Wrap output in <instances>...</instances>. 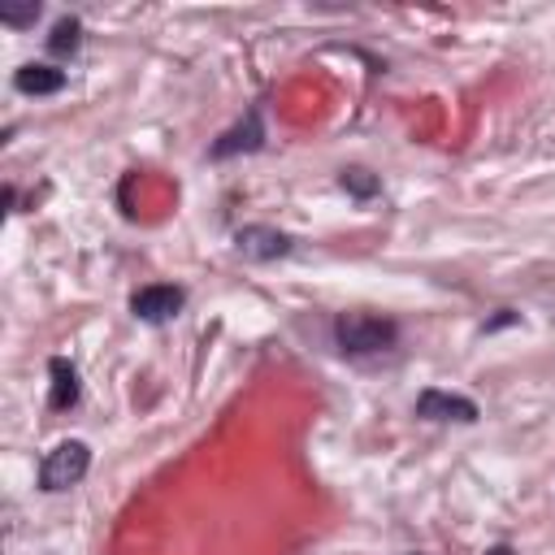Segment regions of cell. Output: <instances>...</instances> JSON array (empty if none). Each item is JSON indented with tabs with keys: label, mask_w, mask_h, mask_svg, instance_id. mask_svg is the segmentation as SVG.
Masks as SVG:
<instances>
[{
	"label": "cell",
	"mask_w": 555,
	"mask_h": 555,
	"mask_svg": "<svg viewBox=\"0 0 555 555\" xmlns=\"http://www.w3.org/2000/svg\"><path fill=\"white\" fill-rule=\"evenodd\" d=\"M399 330L395 321L386 317H369V312H343L334 321V343L347 351V356H373V351H386L395 347Z\"/></svg>",
	"instance_id": "6da1fadb"
},
{
	"label": "cell",
	"mask_w": 555,
	"mask_h": 555,
	"mask_svg": "<svg viewBox=\"0 0 555 555\" xmlns=\"http://www.w3.org/2000/svg\"><path fill=\"white\" fill-rule=\"evenodd\" d=\"M87 468H91L87 442H78V438L56 442V447L43 455V464H39V486H43V490H69V486H78V481L87 477Z\"/></svg>",
	"instance_id": "7a4b0ae2"
},
{
	"label": "cell",
	"mask_w": 555,
	"mask_h": 555,
	"mask_svg": "<svg viewBox=\"0 0 555 555\" xmlns=\"http://www.w3.org/2000/svg\"><path fill=\"white\" fill-rule=\"evenodd\" d=\"M416 416H425V421H477V403L473 399H464V395H447V390H421V399H416Z\"/></svg>",
	"instance_id": "3957f363"
},
{
	"label": "cell",
	"mask_w": 555,
	"mask_h": 555,
	"mask_svg": "<svg viewBox=\"0 0 555 555\" xmlns=\"http://www.w3.org/2000/svg\"><path fill=\"white\" fill-rule=\"evenodd\" d=\"M178 308H182V291L178 286H143V291H134L130 295V312L139 317V321H169V317H178Z\"/></svg>",
	"instance_id": "277c9868"
},
{
	"label": "cell",
	"mask_w": 555,
	"mask_h": 555,
	"mask_svg": "<svg viewBox=\"0 0 555 555\" xmlns=\"http://www.w3.org/2000/svg\"><path fill=\"white\" fill-rule=\"evenodd\" d=\"M234 247L247 256V260H273V256H286L291 251V238L273 225H243L234 234Z\"/></svg>",
	"instance_id": "5b68a950"
},
{
	"label": "cell",
	"mask_w": 555,
	"mask_h": 555,
	"mask_svg": "<svg viewBox=\"0 0 555 555\" xmlns=\"http://www.w3.org/2000/svg\"><path fill=\"white\" fill-rule=\"evenodd\" d=\"M13 87L26 91V95H52V91L65 87V69H56V65H22L13 74Z\"/></svg>",
	"instance_id": "8992f818"
},
{
	"label": "cell",
	"mask_w": 555,
	"mask_h": 555,
	"mask_svg": "<svg viewBox=\"0 0 555 555\" xmlns=\"http://www.w3.org/2000/svg\"><path fill=\"white\" fill-rule=\"evenodd\" d=\"M48 373H52V395H48V403H52V408H69V403L78 399V373H74V364L56 356V360L48 364Z\"/></svg>",
	"instance_id": "52a82bcc"
},
{
	"label": "cell",
	"mask_w": 555,
	"mask_h": 555,
	"mask_svg": "<svg viewBox=\"0 0 555 555\" xmlns=\"http://www.w3.org/2000/svg\"><path fill=\"white\" fill-rule=\"evenodd\" d=\"M238 147H260V121H256V113L247 117V126L230 130V134L212 147V156H230V152H238Z\"/></svg>",
	"instance_id": "ba28073f"
},
{
	"label": "cell",
	"mask_w": 555,
	"mask_h": 555,
	"mask_svg": "<svg viewBox=\"0 0 555 555\" xmlns=\"http://www.w3.org/2000/svg\"><path fill=\"white\" fill-rule=\"evenodd\" d=\"M39 17V0H0V22L4 26H30Z\"/></svg>",
	"instance_id": "9c48e42d"
},
{
	"label": "cell",
	"mask_w": 555,
	"mask_h": 555,
	"mask_svg": "<svg viewBox=\"0 0 555 555\" xmlns=\"http://www.w3.org/2000/svg\"><path fill=\"white\" fill-rule=\"evenodd\" d=\"M78 35H82V26H78V22H74V17H61V22H56V26H52V39H48V48H52V52H61V56H65V52H74V48H78V43H82V39H78Z\"/></svg>",
	"instance_id": "30bf717a"
},
{
	"label": "cell",
	"mask_w": 555,
	"mask_h": 555,
	"mask_svg": "<svg viewBox=\"0 0 555 555\" xmlns=\"http://www.w3.org/2000/svg\"><path fill=\"white\" fill-rule=\"evenodd\" d=\"M343 186L356 191V195H373V191H377V182H373L364 169H347V173H343Z\"/></svg>",
	"instance_id": "8fae6325"
}]
</instances>
